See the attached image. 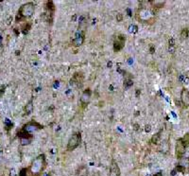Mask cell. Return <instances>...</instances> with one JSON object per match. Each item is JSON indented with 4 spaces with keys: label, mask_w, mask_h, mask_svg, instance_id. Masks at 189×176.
I'll return each instance as SVG.
<instances>
[{
    "label": "cell",
    "mask_w": 189,
    "mask_h": 176,
    "mask_svg": "<svg viewBox=\"0 0 189 176\" xmlns=\"http://www.w3.org/2000/svg\"><path fill=\"white\" fill-rule=\"evenodd\" d=\"M122 14H117V17H116L117 21H122Z\"/></svg>",
    "instance_id": "obj_24"
},
{
    "label": "cell",
    "mask_w": 189,
    "mask_h": 176,
    "mask_svg": "<svg viewBox=\"0 0 189 176\" xmlns=\"http://www.w3.org/2000/svg\"><path fill=\"white\" fill-rule=\"evenodd\" d=\"M20 140H21L22 145H27V144H29V143L31 142L32 138H21Z\"/></svg>",
    "instance_id": "obj_17"
},
{
    "label": "cell",
    "mask_w": 189,
    "mask_h": 176,
    "mask_svg": "<svg viewBox=\"0 0 189 176\" xmlns=\"http://www.w3.org/2000/svg\"><path fill=\"white\" fill-rule=\"evenodd\" d=\"M136 18L142 23L151 24L153 23V21L155 20V14L150 9H148V7L144 6V7L139 8L137 13H136Z\"/></svg>",
    "instance_id": "obj_1"
},
{
    "label": "cell",
    "mask_w": 189,
    "mask_h": 176,
    "mask_svg": "<svg viewBox=\"0 0 189 176\" xmlns=\"http://www.w3.org/2000/svg\"><path fill=\"white\" fill-rule=\"evenodd\" d=\"M181 36L183 39L187 38V37H188V29H186V28L182 29V31H181Z\"/></svg>",
    "instance_id": "obj_19"
},
{
    "label": "cell",
    "mask_w": 189,
    "mask_h": 176,
    "mask_svg": "<svg viewBox=\"0 0 189 176\" xmlns=\"http://www.w3.org/2000/svg\"><path fill=\"white\" fill-rule=\"evenodd\" d=\"M5 92V86L4 85H0V97L3 95V93Z\"/></svg>",
    "instance_id": "obj_23"
},
{
    "label": "cell",
    "mask_w": 189,
    "mask_h": 176,
    "mask_svg": "<svg viewBox=\"0 0 189 176\" xmlns=\"http://www.w3.org/2000/svg\"><path fill=\"white\" fill-rule=\"evenodd\" d=\"M177 170L181 172H189V158H184L183 160H181L180 164L177 166Z\"/></svg>",
    "instance_id": "obj_7"
},
{
    "label": "cell",
    "mask_w": 189,
    "mask_h": 176,
    "mask_svg": "<svg viewBox=\"0 0 189 176\" xmlns=\"http://www.w3.org/2000/svg\"><path fill=\"white\" fill-rule=\"evenodd\" d=\"M80 141H81V135L80 133H77L75 134H73L70 137V139L67 143V150L68 151H74L76 148H78L80 144Z\"/></svg>",
    "instance_id": "obj_4"
},
{
    "label": "cell",
    "mask_w": 189,
    "mask_h": 176,
    "mask_svg": "<svg viewBox=\"0 0 189 176\" xmlns=\"http://www.w3.org/2000/svg\"><path fill=\"white\" fill-rule=\"evenodd\" d=\"M45 165V159H44V155H39L36 158L35 160L32 162L31 166H30V170L33 176H40L41 172L43 171V168Z\"/></svg>",
    "instance_id": "obj_3"
},
{
    "label": "cell",
    "mask_w": 189,
    "mask_h": 176,
    "mask_svg": "<svg viewBox=\"0 0 189 176\" xmlns=\"http://www.w3.org/2000/svg\"><path fill=\"white\" fill-rule=\"evenodd\" d=\"M132 80L130 78H128L125 80V82H124V87L125 88H129V87H130V86L132 85Z\"/></svg>",
    "instance_id": "obj_15"
},
{
    "label": "cell",
    "mask_w": 189,
    "mask_h": 176,
    "mask_svg": "<svg viewBox=\"0 0 189 176\" xmlns=\"http://www.w3.org/2000/svg\"><path fill=\"white\" fill-rule=\"evenodd\" d=\"M32 110H33V105H32V101L30 100V101L27 104L26 108H25V112H26L25 114H26V115H29V114L32 113Z\"/></svg>",
    "instance_id": "obj_14"
},
{
    "label": "cell",
    "mask_w": 189,
    "mask_h": 176,
    "mask_svg": "<svg viewBox=\"0 0 189 176\" xmlns=\"http://www.w3.org/2000/svg\"><path fill=\"white\" fill-rule=\"evenodd\" d=\"M5 126H6V129H7V130H9L10 128H12V122H10V120H9L8 118L5 120Z\"/></svg>",
    "instance_id": "obj_20"
},
{
    "label": "cell",
    "mask_w": 189,
    "mask_h": 176,
    "mask_svg": "<svg viewBox=\"0 0 189 176\" xmlns=\"http://www.w3.org/2000/svg\"><path fill=\"white\" fill-rule=\"evenodd\" d=\"M33 13H34V4L32 2H28L27 4H24L17 12L16 22H19V21L25 19V18H28V17L32 16Z\"/></svg>",
    "instance_id": "obj_2"
},
{
    "label": "cell",
    "mask_w": 189,
    "mask_h": 176,
    "mask_svg": "<svg viewBox=\"0 0 189 176\" xmlns=\"http://www.w3.org/2000/svg\"><path fill=\"white\" fill-rule=\"evenodd\" d=\"M42 128H43V126L40 125L38 122L32 121V122L28 123L27 125L24 126L23 130H25L26 132H28V133H31L32 134V132H35V131H37V130H41Z\"/></svg>",
    "instance_id": "obj_6"
},
{
    "label": "cell",
    "mask_w": 189,
    "mask_h": 176,
    "mask_svg": "<svg viewBox=\"0 0 189 176\" xmlns=\"http://www.w3.org/2000/svg\"><path fill=\"white\" fill-rule=\"evenodd\" d=\"M125 42H126V38L123 35H118L114 43V50L115 52H118L122 49L124 46H125Z\"/></svg>",
    "instance_id": "obj_5"
},
{
    "label": "cell",
    "mask_w": 189,
    "mask_h": 176,
    "mask_svg": "<svg viewBox=\"0 0 189 176\" xmlns=\"http://www.w3.org/2000/svg\"><path fill=\"white\" fill-rule=\"evenodd\" d=\"M20 176H28L27 175V168H23L20 172Z\"/></svg>",
    "instance_id": "obj_22"
},
{
    "label": "cell",
    "mask_w": 189,
    "mask_h": 176,
    "mask_svg": "<svg viewBox=\"0 0 189 176\" xmlns=\"http://www.w3.org/2000/svg\"><path fill=\"white\" fill-rule=\"evenodd\" d=\"M165 1H150V4L152 5L153 8H162L165 5Z\"/></svg>",
    "instance_id": "obj_13"
},
{
    "label": "cell",
    "mask_w": 189,
    "mask_h": 176,
    "mask_svg": "<svg viewBox=\"0 0 189 176\" xmlns=\"http://www.w3.org/2000/svg\"><path fill=\"white\" fill-rule=\"evenodd\" d=\"M108 176H121L120 174V169L118 167L117 163L114 160L112 161V165H111V168H110V173Z\"/></svg>",
    "instance_id": "obj_9"
},
{
    "label": "cell",
    "mask_w": 189,
    "mask_h": 176,
    "mask_svg": "<svg viewBox=\"0 0 189 176\" xmlns=\"http://www.w3.org/2000/svg\"><path fill=\"white\" fill-rule=\"evenodd\" d=\"M83 82V76L81 73H76L73 79L70 81V84L73 86L75 85H81Z\"/></svg>",
    "instance_id": "obj_10"
},
{
    "label": "cell",
    "mask_w": 189,
    "mask_h": 176,
    "mask_svg": "<svg viewBox=\"0 0 189 176\" xmlns=\"http://www.w3.org/2000/svg\"><path fill=\"white\" fill-rule=\"evenodd\" d=\"M91 98V90L90 89H86L84 91V93L82 94L81 98H80V102L82 103L83 105H87Z\"/></svg>",
    "instance_id": "obj_12"
},
{
    "label": "cell",
    "mask_w": 189,
    "mask_h": 176,
    "mask_svg": "<svg viewBox=\"0 0 189 176\" xmlns=\"http://www.w3.org/2000/svg\"><path fill=\"white\" fill-rule=\"evenodd\" d=\"M154 176H162V173H161V172H158V173H156Z\"/></svg>",
    "instance_id": "obj_25"
},
{
    "label": "cell",
    "mask_w": 189,
    "mask_h": 176,
    "mask_svg": "<svg viewBox=\"0 0 189 176\" xmlns=\"http://www.w3.org/2000/svg\"><path fill=\"white\" fill-rule=\"evenodd\" d=\"M30 24H28V23H27V24H24V26L22 27V29H23V33L24 34H27L28 32V30L30 29Z\"/></svg>",
    "instance_id": "obj_16"
},
{
    "label": "cell",
    "mask_w": 189,
    "mask_h": 176,
    "mask_svg": "<svg viewBox=\"0 0 189 176\" xmlns=\"http://www.w3.org/2000/svg\"><path fill=\"white\" fill-rule=\"evenodd\" d=\"M138 31V27L136 26H130V32H132V33H136Z\"/></svg>",
    "instance_id": "obj_21"
},
{
    "label": "cell",
    "mask_w": 189,
    "mask_h": 176,
    "mask_svg": "<svg viewBox=\"0 0 189 176\" xmlns=\"http://www.w3.org/2000/svg\"><path fill=\"white\" fill-rule=\"evenodd\" d=\"M2 46V37H1V35H0V47Z\"/></svg>",
    "instance_id": "obj_27"
},
{
    "label": "cell",
    "mask_w": 189,
    "mask_h": 176,
    "mask_svg": "<svg viewBox=\"0 0 189 176\" xmlns=\"http://www.w3.org/2000/svg\"><path fill=\"white\" fill-rule=\"evenodd\" d=\"M84 36H85V32L84 31H79V33H78L74 39L72 40V45L74 47H79L81 46L84 42Z\"/></svg>",
    "instance_id": "obj_8"
},
{
    "label": "cell",
    "mask_w": 189,
    "mask_h": 176,
    "mask_svg": "<svg viewBox=\"0 0 189 176\" xmlns=\"http://www.w3.org/2000/svg\"><path fill=\"white\" fill-rule=\"evenodd\" d=\"M181 100L185 106H189V90L183 88L181 92Z\"/></svg>",
    "instance_id": "obj_11"
},
{
    "label": "cell",
    "mask_w": 189,
    "mask_h": 176,
    "mask_svg": "<svg viewBox=\"0 0 189 176\" xmlns=\"http://www.w3.org/2000/svg\"><path fill=\"white\" fill-rule=\"evenodd\" d=\"M159 139H160V133H156L155 135H153L152 138H151V141H152L153 143H158Z\"/></svg>",
    "instance_id": "obj_18"
},
{
    "label": "cell",
    "mask_w": 189,
    "mask_h": 176,
    "mask_svg": "<svg viewBox=\"0 0 189 176\" xmlns=\"http://www.w3.org/2000/svg\"><path fill=\"white\" fill-rule=\"evenodd\" d=\"M153 51H154L153 47H150V52H151V53H153Z\"/></svg>",
    "instance_id": "obj_26"
}]
</instances>
